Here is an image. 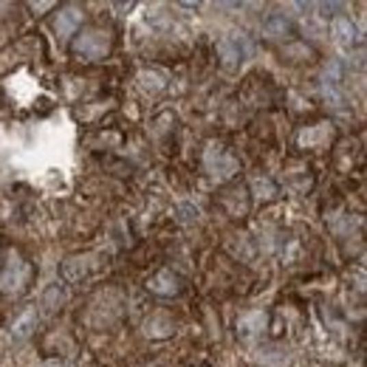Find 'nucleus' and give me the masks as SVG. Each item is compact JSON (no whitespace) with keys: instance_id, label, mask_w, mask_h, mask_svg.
Instances as JSON below:
<instances>
[{"instance_id":"nucleus-1","label":"nucleus","mask_w":367,"mask_h":367,"mask_svg":"<svg viewBox=\"0 0 367 367\" xmlns=\"http://www.w3.org/2000/svg\"><path fill=\"white\" fill-rule=\"evenodd\" d=\"M29 280H31V268H29V263L12 251V255H9V263H6V268H3V274H0V291H3V294H20V291H26Z\"/></svg>"},{"instance_id":"nucleus-2","label":"nucleus","mask_w":367,"mask_h":367,"mask_svg":"<svg viewBox=\"0 0 367 367\" xmlns=\"http://www.w3.org/2000/svg\"><path fill=\"white\" fill-rule=\"evenodd\" d=\"M110 51V34L99 31V29H90L85 34H79L74 40V54L85 57V60H102Z\"/></svg>"},{"instance_id":"nucleus-3","label":"nucleus","mask_w":367,"mask_h":367,"mask_svg":"<svg viewBox=\"0 0 367 367\" xmlns=\"http://www.w3.org/2000/svg\"><path fill=\"white\" fill-rule=\"evenodd\" d=\"M238 158H232L223 147H218V144H212L210 150H206V170L212 173V178H218V181H226V178H232L235 173H238Z\"/></svg>"},{"instance_id":"nucleus-4","label":"nucleus","mask_w":367,"mask_h":367,"mask_svg":"<svg viewBox=\"0 0 367 367\" xmlns=\"http://www.w3.org/2000/svg\"><path fill=\"white\" fill-rule=\"evenodd\" d=\"M218 57L223 60L226 68H235V65H240L246 60V45L238 37H223L218 42Z\"/></svg>"},{"instance_id":"nucleus-5","label":"nucleus","mask_w":367,"mask_h":367,"mask_svg":"<svg viewBox=\"0 0 367 367\" xmlns=\"http://www.w3.org/2000/svg\"><path fill=\"white\" fill-rule=\"evenodd\" d=\"M147 288L153 291V294H162V296H173V294H178V288H181V280L175 277L173 271H158V274H153V277L147 280Z\"/></svg>"},{"instance_id":"nucleus-6","label":"nucleus","mask_w":367,"mask_h":367,"mask_svg":"<svg viewBox=\"0 0 367 367\" xmlns=\"http://www.w3.org/2000/svg\"><path fill=\"white\" fill-rule=\"evenodd\" d=\"M79 23H82V12H79L77 6H68V9H62V12L57 14L54 29H57L60 37H71V34L79 29Z\"/></svg>"},{"instance_id":"nucleus-7","label":"nucleus","mask_w":367,"mask_h":367,"mask_svg":"<svg viewBox=\"0 0 367 367\" xmlns=\"http://www.w3.org/2000/svg\"><path fill=\"white\" fill-rule=\"evenodd\" d=\"M333 34H336V42L342 45V49H353L356 40H359V31H356V26H353V20L345 17V14H339V17L333 20Z\"/></svg>"},{"instance_id":"nucleus-8","label":"nucleus","mask_w":367,"mask_h":367,"mask_svg":"<svg viewBox=\"0 0 367 367\" xmlns=\"http://www.w3.org/2000/svg\"><path fill=\"white\" fill-rule=\"evenodd\" d=\"M34 328H37V314H34V311L23 314V316L17 319V322H14V328H12V339H14V342H23V339H29Z\"/></svg>"},{"instance_id":"nucleus-9","label":"nucleus","mask_w":367,"mask_h":367,"mask_svg":"<svg viewBox=\"0 0 367 367\" xmlns=\"http://www.w3.org/2000/svg\"><path fill=\"white\" fill-rule=\"evenodd\" d=\"M266 328V314H246V316H240V322H238V331L243 333V336H255L257 331H263Z\"/></svg>"},{"instance_id":"nucleus-10","label":"nucleus","mask_w":367,"mask_h":367,"mask_svg":"<svg viewBox=\"0 0 367 367\" xmlns=\"http://www.w3.org/2000/svg\"><path fill=\"white\" fill-rule=\"evenodd\" d=\"M173 331V325L167 322V319H150V322H147V336H167Z\"/></svg>"},{"instance_id":"nucleus-11","label":"nucleus","mask_w":367,"mask_h":367,"mask_svg":"<svg viewBox=\"0 0 367 367\" xmlns=\"http://www.w3.org/2000/svg\"><path fill=\"white\" fill-rule=\"evenodd\" d=\"M142 85L147 88V90H162L164 88V77H158V74H142Z\"/></svg>"},{"instance_id":"nucleus-12","label":"nucleus","mask_w":367,"mask_h":367,"mask_svg":"<svg viewBox=\"0 0 367 367\" xmlns=\"http://www.w3.org/2000/svg\"><path fill=\"white\" fill-rule=\"evenodd\" d=\"M266 31H271V34L283 37V34L288 31V23H283V17H271V20L266 23Z\"/></svg>"}]
</instances>
